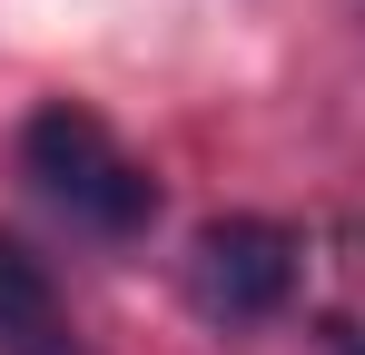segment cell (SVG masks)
<instances>
[{
  "label": "cell",
  "instance_id": "obj_3",
  "mask_svg": "<svg viewBox=\"0 0 365 355\" xmlns=\"http://www.w3.org/2000/svg\"><path fill=\"white\" fill-rule=\"evenodd\" d=\"M0 355H89L60 277H50L20 237H0Z\"/></svg>",
  "mask_w": 365,
  "mask_h": 355
},
{
  "label": "cell",
  "instance_id": "obj_1",
  "mask_svg": "<svg viewBox=\"0 0 365 355\" xmlns=\"http://www.w3.org/2000/svg\"><path fill=\"white\" fill-rule=\"evenodd\" d=\"M20 187H30L60 227L99 237V247H138V237L158 227V207H168L158 168H148L89 99H40V109L20 118Z\"/></svg>",
  "mask_w": 365,
  "mask_h": 355
},
{
  "label": "cell",
  "instance_id": "obj_2",
  "mask_svg": "<svg viewBox=\"0 0 365 355\" xmlns=\"http://www.w3.org/2000/svg\"><path fill=\"white\" fill-rule=\"evenodd\" d=\"M306 277V237L287 217H207V227L187 237V306L207 316V326H267V316H287V296Z\"/></svg>",
  "mask_w": 365,
  "mask_h": 355
},
{
  "label": "cell",
  "instance_id": "obj_4",
  "mask_svg": "<svg viewBox=\"0 0 365 355\" xmlns=\"http://www.w3.org/2000/svg\"><path fill=\"white\" fill-rule=\"evenodd\" d=\"M326 355H365V326H356V316H326Z\"/></svg>",
  "mask_w": 365,
  "mask_h": 355
}]
</instances>
